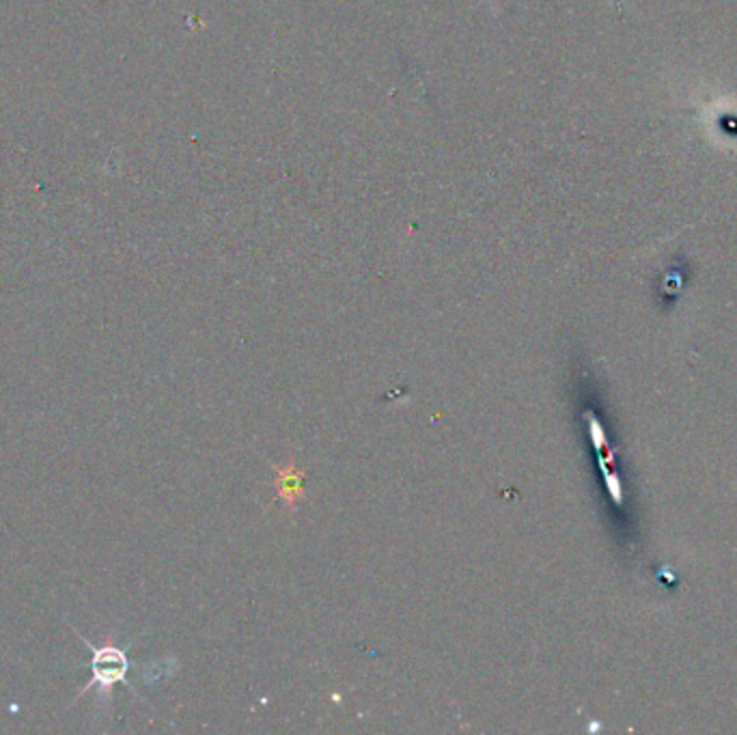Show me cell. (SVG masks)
Segmentation results:
<instances>
[{
	"instance_id": "6da1fadb",
	"label": "cell",
	"mask_w": 737,
	"mask_h": 735,
	"mask_svg": "<svg viewBox=\"0 0 737 735\" xmlns=\"http://www.w3.org/2000/svg\"><path fill=\"white\" fill-rule=\"evenodd\" d=\"M78 634V638L91 649V653H94V660H91V671H94V675H91V679H89V684H85L83 686V690H81V695H85V693H89L91 688H98L100 690V697H105V699H112V688L116 686V684H125V675H127V669H130V662H127V653H125V649H121V647H116L112 640H108L106 645H102V647H96L91 640H87L81 632H76ZM78 695V697H81ZM76 697V699H78Z\"/></svg>"
},
{
	"instance_id": "7a4b0ae2",
	"label": "cell",
	"mask_w": 737,
	"mask_h": 735,
	"mask_svg": "<svg viewBox=\"0 0 737 735\" xmlns=\"http://www.w3.org/2000/svg\"><path fill=\"white\" fill-rule=\"evenodd\" d=\"M277 475L279 477H277L274 486L281 494L283 503L290 505V507H296V503L303 499V481H305L303 470H298V466L292 462L290 466L281 468Z\"/></svg>"
}]
</instances>
